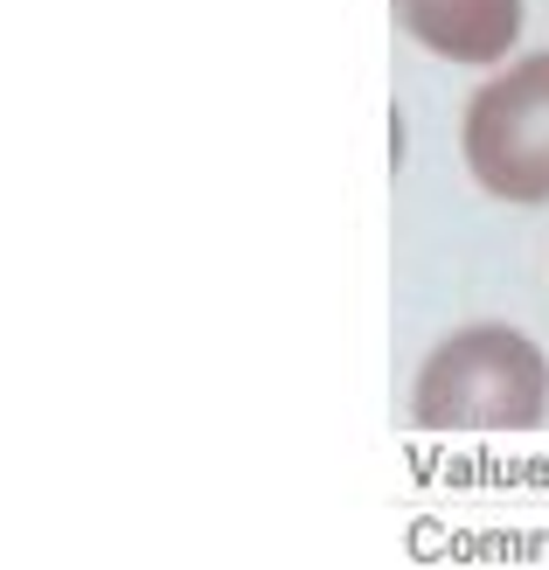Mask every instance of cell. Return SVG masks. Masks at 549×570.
Wrapping results in <instances>:
<instances>
[{
  "mask_svg": "<svg viewBox=\"0 0 549 570\" xmlns=\"http://www.w3.org/2000/svg\"><path fill=\"white\" fill-rule=\"evenodd\" d=\"M411 411L424 432H529L549 411V362L501 321L459 327L424 355Z\"/></svg>",
  "mask_w": 549,
  "mask_h": 570,
  "instance_id": "cell-1",
  "label": "cell"
},
{
  "mask_svg": "<svg viewBox=\"0 0 549 570\" xmlns=\"http://www.w3.org/2000/svg\"><path fill=\"white\" fill-rule=\"evenodd\" d=\"M467 167L501 203H549V49L467 105Z\"/></svg>",
  "mask_w": 549,
  "mask_h": 570,
  "instance_id": "cell-2",
  "label": "cell"
},
{
  "mask_svg": "<svg viewBox=\"0 0 549 570\" xmlns=\"http://www.w3.org/2000/svg\"><path fill=\"white\" fill-rule=\"evenodd\" d=\"M396 21L445 63H494L522 42V0H396Z\"/></svg>",
  "mask_w": 549,
  "mask_h": 570,
  "instance_id": "cell-3",
  "label": "cell"
}]
</instances>
